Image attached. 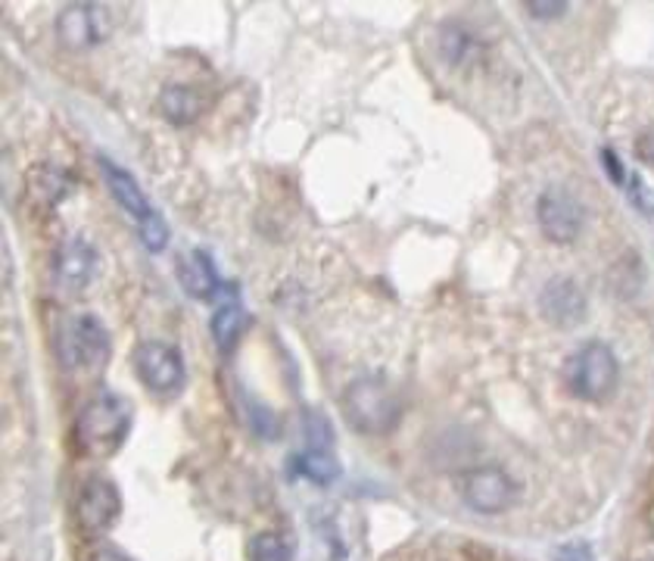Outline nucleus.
I'll list each match as a JSON object with an SVG mask.
<instances>
[{"mask_svg":"<svg viewBox=\"0 0 654 561\" xmlns=\"http://www.w3.org/2000/svg\"><path fill=\"white\" fill-rule=\"evenodd\" d=\"M135 424L131 402L119 393H100L81 409L76 421V440L91 456H113L128 440Z\"/></svg>","mask_w":654,"mask_h":561,"instance_id":"1","label":"nucleus"},{"mask_svg":"<svg viewBox=\"0 0 654 561\" xmlns=\"http://www.w3.org/2000/svg\"><path fill=\"white\" fill-rule=\"evenodd\" d=\"M340 405H343V419L349 421V427L358 434H371V437L393 431L399 415H402L397 393L375 375L349 383L343 390Z\"/></svg>","mask_w":654,"mask_h":561,"instance_id":"2","label":"nucleus"},{"mask_svg":"<svg viewBox=\"0 0 654 561\" xmlns=\"http://www.w3.org/2000/svg\"><path fill=\"white\" fill-rule=\"evenodd\" d=\"M564 383L576 400L605 402L620 383V362L608 343H583L564 362Z\"/></svg>","mask_w":654,"mask_h":561,"instance_id":"3","label":"nucleus"},{"mask_svg":"<svg viewBox=\"0 0 654 561\" xmlns=\"http://www.w3.org/2000/svg\"><path fill=\"white\" fill-rule=\"evenodd\" d=\"M110 350V334L97 316H76L62 328L60 359L69 371H100Z\"/></svg>","mask_w":654,"mask_h":561,"instance_id":"4","label":"nucleus"},{"mask_svg":"<svg viewBox=\"0 0 654 561\" xmlns=\"http://www.w3.org/2000/svg\"><path fill=\"white\" fill-rule=\"evenodd\" d=\"M458 493L477 515H502L520 496L515 478L502 468H471L458 478Z\"/></svg>","mask_w":654,"mask_h":561,"instance_id":"5","label":"nucleus"},{"mask_svg":"<svg viewBox=\"0 0 654 561\" xmlns=\"http://www.w3.org/2000/svg\"><path fill=\"white\" fill-rule=\"evenodd\" d=\"M131 365L138 371L140 383L157 397H172L184 383V359H181L179 350L169 346V343H140L135 356H131Z\"/></svg>","mask_w":654,"mask_h":561,"instance_id":"6","label":"nucleus"},{"mask_svg":"<svg viewBox=\"0 0 654 561\" xmlns=\"http://www.w3.org/2000/svg\"><path fill=\"white\" fill-rule=\"evenodd\" d=\"M113 32L110 10L100 3H69L57 16V38L69 50H91L100 47Z\"/></svg>","mask_w":654,"mask_h":561,"instance_id":"7","label":"nucleus"},{"mask_svg":"<svg viewBox=\"0 0 654 561\" xmlns=\"http://www.w3.org/2000/svg\"><path fill=\"white\" fill-rule=\"evenodd\" d=\"M536 221H539V231L546 241L567 247L583 231V206L574 201V194H567L561 187H549L536 201Z\"/></svg>","mask_w":654,"mask_h":561,"instance_id":"8","label":"nucleus"},{"mask_svg":"<svg viewBox=\"0 0 654 561\" xmlns=\"http://www.w3.org/2000/svg\"><path fill=\"white\" fill-rule=\"evenodd\" d=\"M97 275V253L88 241H66L54 256V280L66 294H81Z\"/></svg>","mask_w":654,"mask_h":561,"instance_id":"9","label":"nucleus"},{"mask_svg":"<svg viewBox=\"0 0 654 561\" xmlns=\"http://www.w3.org/2000/svg\"><path fill=\"white\" fill-rule=\"evenodd\" d=\"M539 309L558 328H574L586 316V297L576 280L552 278L539 294Z\"/></svg>","mask_w":654,"mask_h":561,"instance_id":"10","label":"nucleus"},{"mask_svg":"<svg viewBox=\"0 0 654 561\" xmlns=\"http://www.w3.org/2000/svg\"><path fill=\"white\" fill-rule=\"evenodd\" d=\"M119 490L116 483L103 481V478H91L81 486L79 496V522L88 530H106L110 524L119 518Z\"/></svg>","mask_w":654,"mask_h":561,"instance_id":"11","label":"nucleus"},{"mask_svg":"<svg viewBox=\"0 0 654 561\" xmlns=\"http://www.w3.org/2000/svg\"><path fill=\"white\" fill-rule=\"evenodd\" d=\"M436 47H439V57L452 69H471L483 60V50H486L483 41L477 38V32H471L464 22L458 20H449L439 28Z\"/></svg>","mask_w":654,"mask_h":561,"instance_id":"12","label":"nucleus"},{"mask_svg":"<svg viewBox=\"0 0 654 561\" xmlns=\"http://www.w3.org/2000/svg\"><path fill=\"white\" fill-rule=\"evenodd\" d=\"M179 280L194 300H218V294L225 290L216 272V262L203 250H191L187 256H181Z\"/></svg>","mask_w":654,"mask_h":561,"instance_id":"13","label":"nucleus"},{"mask_svg":"<svg viewBox=\"0 0 654 561\" xmlns=\"http://www.w3.org/2000/svg\"><path fill=\"white\" fill-rule=\"evenodd\" d=\"M100 169H103V181H106L110 194L116 197V203H119L131 219L144 221L157 213V209L150 206V201H147V194L140 191L138 181L131 179L122 165H116V162L110 160H100Z\"/></svg>","mask_w":654,"mask_h":561,"instance_id":"14","label":"nucleus"},{"mask_svg":"<svg viewBox=\"0 0 654 561\" xmlns=\"http://www.w3.org/2000/svg\"><path fill=\"white\" fill-rule=\"evenodd\" d=\"M159 113L172 125H191L203 113V98H199V91L187 88V84H169L159 94Z\"/></svg>","mask_w":654,"mask_h":561,"instance_id":"15","label":"nucleus"},{"mask_svg":"<svg viewBox=\"0 0 654 561\" xmlns=\"http://www.w3.org/2000/svg\"><path fill=\"white\" fill-rule=\"evenodd\" d=\"M209 328H213V337L221 350H231L234 343H238L240 331L246 328V312H243V306L238 300H228L221 302L216 309V316L209 321Z\"/></svg>","mask_w":654,"mask_h":561,"instance_id":"16","label":"nucleus"},{"mask_svg":"<svg viewBox=\"0 0 654 561\" xmlns=\"http://www.w3.org/2000/svg\"><path fill=\"white\" fill-rule=\"evenodd\" d=\"M297 471L318 486H328L340 478V461L328 449H302L297 456Z\"/></svg>","mask_w":654,"mask_h":561,"instance_id":"17","label":"nucleus"},{"mask_svg":"<svg viewBox=\"0 0 654 561\" xmlns=\"http://www.w3.org/2000/svg\"><path fill=\"white\" fill-rule=\"evenodd\" d=\"M32 191H35V201L60 203L72 191V179L62 169H38L32 175Z\"/></svg>","mask_w":654,"mask_h":561,"instance_id":"18","label":"nucleus"},{"mask_svg":"<svg viewBox=\"0 0 654 561\" xmlns=\"http://www.w3.org/2000/svg\"><path fill=\"white\" fill-rule=\"evenodd\" d=\"M250 561H294V552L280 534H259L250 542Z\"/></svg>","mask_w":654,"mask_h":561,"instance_id":"19","label":"nucleus"},{"mask_svg":"<svg viewBox=\"0 0 654 561\" xmlns=\"http://www.w3.org/2000/svg\"><path fill=\"white\" fill-rule=\"evenodd\" d=\"M299 431H302L306 449H328L334 443V431L321 412H306L299 421Z\"/></svg>","mask_w":654,"mask_h":561,"instance_id":"20","label":"nucleus"},{"mask_svg":"<svg viewBox=\"0 0 654 561\" xmlns=\"http://www.w3.org/2000/svg\"><path fill=\"white\" fill-rule=\"evenodd\" d=\"M138 234L140 241H144V247L147 250H153V253H159L165 243H169V225H165V219L159 216V213H153L150 219L138 221Z\"/></svg>","mask_w":654,"mask_h":561,"instance_id":"21","label":"nucleus"},{"mask_svg":"<svg viewBox=\"0 0 654 561\" xmlns=\"http://www.w3.org/2000/svg\"><path fill=\"white\" fill-rule=\"evenodd\" d=\"M246 419L253 424V431H256L259 437H275L278 434V419H275V412L272 409H265L262 402L246 400Z\"/></svg>","mask_w":654,"mask_h":561,"instance_id":"22","label":"nucleus"},{"mask_svg":"<svg viewBox=\"0 0 654 561\" xmlns=\"http://www.w3.org/2000/svg\"><path fill=\"white\" fill-rule=\"evenodd\" d=\"M530 16H536V20L549 22V20H558V16H564L567 13V3H527L524 7Z\"/></svg>","mask_w":654,"mask_h":561,"instance_id":"23","label":"nucleus"},{"mask_svg":"<svg viewBox=\"0 0 654 561\" xmlns=\"http://www.w3.org/2000/svg\"><path fill=\"white\" fill-rule=\"evenodd\" d=\"M555 561H593V549L586 542H567L558 549Z\"/></svg>","mask_w":654,"mask_h":561,"instance_id":"24","label":"nucleus"},{"mask_svg":"<svg viewBox=\"0 0 654 561\" xmlns=\"http://www.w3.org/2000/svg\"><path fill=\"white\" fill-rule=\"evenodd\" d=\"M601 162H605V169H608V175H611V181H617V184H627V169H623V162L617 160L615 150H601Z\"/></svg>","mask_w":654,"mask_h":561,"instance_id":"25","label":"nucleus"}]
</instances>
